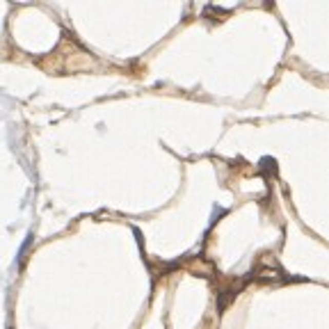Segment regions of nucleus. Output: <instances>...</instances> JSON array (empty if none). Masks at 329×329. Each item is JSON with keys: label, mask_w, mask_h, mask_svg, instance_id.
I'll return each mask as SVG.
<instances>
[{"label": "nucleus", "mask_w": 329, "mask_h": 329, "mask_svg": "<svg viewBox=\"0 0 329 329\" xmlns=\"http://www.w3.org/2000/svg\"><path fill=\"white\" fill-rule=\"evenodd\" d=\"M30 245H32V234H28V238H25V240H23L21 249H18V254H16V265H23V261H25V254H28Z\"/></svg>", "instance_id": "obj_1"}]
</instances>
